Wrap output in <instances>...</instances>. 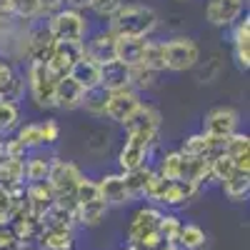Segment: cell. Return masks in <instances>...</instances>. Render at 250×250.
<instances>
[{
  "mask_svg": "<svg viewBox=\"0 0 250 250\" xmlns=\"http://www.w3.org/2000/svg\"><path fill=\"white\" fill-rule=\"evenodd\" d=\"M88 145H90V150H93V153H105V150H108V145H110V133H108V130H98Z\"/></svg>",
  "mask_w": 250,
  "mask_h": 250,
  "instance_id": "obj_38",
  "label": "cell"
},
{
  "mask_svg": "<svg viewBox=\"0 0 250 250\" xmlns=\"http://www.w3.org/2000/svg\"><path fill=\"white\" fill-rule=\"evenodd\" d=\"M40 245L45 250H73L75 248V235L73 228H50L45 225L40 230Z\"/></svg>",
  "mask_w": 250,
  "mask_h": 250,
  "instance_id": "obj_21",
  "label": "cell"
},
{
  "mask_svg": "<svg viewBox=\"0 0 250 250\" xmlns=\"http://www.w3.org/2000/svg\"><path fill=\"white\" fill-rule=\"evenodd\" d=\"M200 60V45L190 35H175L165 40V70L185 73L193 70Z\"/></svg>",
  "mask_w": 250,
  "mask_h": 250,
  "instance_id": "obj_4",
  "label": "cell"
},
{
  "mask_svg": "<svg viewBox=\"0 0 250 250\" xmlns=\"http://www.w3.org/2000/svg\"><path fill=\"white\" fill-rule=\"evenodd\" d=\"M83 55H85V53H83V43H70V40H55L53 48H50V53H48V58H45L43 62H45L48 73H50L55 80H60V78L70 75L73 65H75V62H78Z\"/></svg>",
  "mask_w": 250,
  "mask_h": 250,
  "instance_id": "obj_8",
  "label": "cell"
},
{
  "mask_svg": "<svg viewBox=\"0 0 250 250\" xmlns=\"http://www.w3.org/2000/svg\"><path fill=\"white\" fill-rule=\"evenodd\" d=\"M140 103H143V98L133 88H120V90L105 93V115L103 118H108L110 123L125 128V123L138 113Z\"/></svg>",
  "mask_w": 250,
  "mask_h": 250,
  "instance_id": "obj_7",
  "label": "cell"
},
{
  "mask_svg": "<svg viewBox=\"0 0 250 250\" xmlns=\"http://www.w3.org/2000/svg\"><path fill=\"white\" fill-rule=\"evenodd\" d=\"M155 148H158V143H150L148 138L125 133L123 148L118 153V168H120V173H133V170L143 168V165H148L150 163V153Z\"/></svg>",
  "mask_w": 250,
  "mask_h": 250,
  "instance_id": "obj_6",
  "label": "cell"
},
{
  "mask_svg": "<svg viewBox=\"0 0 250 250\" xmlns=\"http://www.w3.org/2000/svg\"><path fill=\"white\" fill-rule=\"evenodd\" d=\"M108 203L98 198V200H90V203H83V205H75V210H73V220H78L80 225H85V228H98L103 220H105L108 215Z\"/></svg>",
  "mask_w": 250,
  "mask_h": 250,
  "instance_id": "obj_20",
  "label": "cell"
},
{
  "mask_svg": "<svg viewBox=\"0 0 250 250\" xmlns=\"http://www.w3.org/2000/svg\"><path fill=\"white\" fill-rule=\"evenodd\" d=\"M48 170H50V155L33 150L25 155V180H30V185L35 183H45L48 180Z\"/></svg>",
  "mask_w": 250,
  "mask_h": 250,
  "instance_id": "obj_23",
  "label": "cell"
},
{
  "mask_svg": "<svg viewBox=\"0 0 250 250\" xmlns=\"http://www.w3.org/2000/svg\"><path fill=\"white\" fill-rule=\"evenodd\" d=\"M100 88L105 93L128 88V68H125L123 62H118V60L100 65Z\"/></svg>",
  "mask_w": 250,
  "mask_h": 250,
  "instance_id": "obj_22",
  "label": "cell"
},
{
  "mask_svg": "<svg viewBox=\"0 0 250 250\" xmlns=\"http://www.w3.org/2000/svg\"><path fill=\"white\" fill-rule=\"evenodd\" d=\"M205 240H208V235H205V230H203L198 223H183L175 243L183 250H200L205 245Z\"/></svg>",
  "mask_w": 250,
  "mask_h": 250,
  "instance_id": "obj_27",
  "label": "cell"
},
{
  "mask_svg": "<svg viewBox=\"0 0 250 250\" xmlns=\"http://www.w3.org/2000/svg\"><path fill=\"white\" fill-rule=\"evenodd\" d=\"M123 3L125 0H88V10L100 20H110L123 8Z\"/></svg>",
  "mask_w": 250,
  "mask_h": 250,
  "instance_id": "obj_35",
  "label": "cell"
},
{
  "mask_svg": "<svg viewBox=\"0 0 250 250\" xmlns=\"http://www.w3.org/2000/svg\"><path fill=\"white\" fill-rule=\"evenodd\" d=\"M70 78H73L85 93H88V90H95V88H100V65H98V62H93L90 58L83 55L75 65H73Z\"/></svg>",
  "mask_w": 250,
  "mask_h": 250,
  "instance_id": "obj_19",
  "label": "cell"
},
{
  "mask_svg": "<svg viewBox=\"0 0 250 250\" xmlns=\"http://www.w3.org/2000/svg\"><path fill=\"white\" fill-rule=\"evenodd\" d=\"M40 8H43V13L53 15V13H58L60 8H65V0H40Z\"/></svg>",
  "mask_w": 250,
  "mask_h": 250,
  "instance_id": "obj_39",
  "label": "cell"
},
{
  "mask_svg": "<svg viewBox=\"0 0 250 250\" xmlns=\"http://www.w3.org/2000/svg\"><path fill=\"white\" fill-rule=\"evenodd\" d=\"M98 190H100V198L108 203V208L133 203L128 183H125V173H105L98 180Z\"/></svg>",
  "mask_w": 250,
  "mask_h": 250,
  "instance_id": "obj_15",
  "label": "cell"
},
{
  "mask_svg": "<svg viewBox=\"0 0 250 250\" xmlns=\"http://www.w3.org/2000/svg\"><path fill=\"white\" fill-rule=\"evenodd\" d=\"M198 193H200V188L193 185V183H188V180L165 183V190H163V195H160L158 208H160V205H165V208H183V205L190 203Z\"/></svg>",
  "mask_w": 250,
  "mask_h": 250,
  "instance_id": "obj_16",
  "label": "cell"
},
{
  "mask_svg": "<svg viewBox=\"0 0 250 250\" xmlns=\"http://www.w3.org/2000/svg\"><path fill=\"white\" fill-rule=\"evenodd\" d=\"M163 210L153 203L140 205L128 223V245H135L138 250H158L163 245V238L158 233V220Z\"/></svg>",
  "mask_w": 250,
  "mask_h": 250,
  "instance_id": "obj_2",
  "label": "cell"
},
{
  "mask_svg": "<svg viewBox=\"0 0 250 250\" xmlns=\"http://www.w3.org/2000/svg\"><path fill=\"white\" fill-rule=\"evenodd\" d=\"M238 125H240V115L235 108L230 105H218L213 110H208L203 115V135L213 138V140H225L230 138L233 133H238Z\"/></svg>",
  "mask_w": 250,
  "mask_h": 250,
  "instance_id": "obj_9",
  "label": "cell"
},
{
  "mask_svg": "<svg viewBox=\"0 0 250 250\" xmlns=\"http://www.w3.org/2000/svg\"><path fill=\"white\" fill-rule=\"evenodd\" d=\"M15 140L23 145L28 153L43 148V138H40V120H30V123H20V128L15 130Z\"/></svg>",
  "mask_w": 250,
  "mask_h": 250,
  "instance_id": "obj_28",
  "label": "cell"
},
{
  "mask_svg": "<svg viewBox=\"0 0 250 250\" xmlns=\"http://www.w3.org/2000/svg\"><path fill=\"white\" fill-rule=\"evenodd\" d=\"M223 193L228 200H233V203H243L250 193V173H240L235 170L230 178H225L223 183Z\"/></svg>",
  "mask_w": 250,
  "mask_h": 250,
  "instance_id": "obj_25",
  "label": "cell"
},
{
  "mask_svg": "<svg viewBox=\"0 0 250 250\" xmlns=\"http://www.w3.org/2000/svg\"><path fill=\"white\" fill-rule=\"evenodd\" d=\"M158 83H160V73L153 70V68H145V65L128 68V88H133L135 93L153 90Z\"/></svg>",
  "mask_w": 250,
  "mask_h": 250,
  "instance_id": "obj_24",
  "label": "cell"
},
{
  "mask_svg": "<svg viewBox=\"0 0 250 250\" xmlns=\"http://www.w3.org/2000/svg\"><path fill=\"white\" fill-rule=\"evenodd\" d=\"M55 83L58 80L48 73L43 60H30V65H28V93H30V100L35 103V108H40V110L53 108Z\"/></svg>",
  "mask_w": 250,
  "mask_h": 250,
  "instance_id": "obj_5",
  "label": "cell"
},
{
  "mask_svg": "<svg viewBox=\"0 0 250 250\" xmlns=\"http://www.w3.org/2000/svg\"><path fill=\"white\" fill-rule=\"evenodd\" d=\"M160 110L153 105V103L143 100L138 113L125 123V133L128 135H140V138H148L150 143H160Z\"/></svg>",
  "mask_w": 250,
  "mask_h": 250,
  "instance_id": "obj_10",
  "label": "cell"
},
{
  "mask_svg": "<svg viewBox=\"0 0 250 250\" xmlns=\"http://www.w3.org/2000/svg\"><path fill=\"white\" fill-rule=\"evenodd\" d=\"M20 128V103L0 100V135H8Z\"/></svg>",
  "mask_w": 250,
  "mask_h": 250,
  "instance_id": "obj_30",
  "label": "cell"
},
{
  "mask_svg": "<svg viewBox=\"0 0 250 250\" xmlns=\"http://www.w3.org/2000/svg\"><path fill=\"white\" fill-rule=\"evenodd\" d=\"M158 250H183V248H180L178 243H163V245H160Z\"/></svg>",
  "mask_w": 250,
  "mask_h": 250,
  "instance_id": "obj_41",
  "label": "cell"
},
{
  "mask_svg": "<svg viewBox=\"0 0 250 250\" xmlns=\"http://www.w3.org/2000/svg\"><path fill=\"white\" fill-rule=\"evenodd\" d=\"M248 0H208L205 3V20L213 28H230L245 13Z\"/></svg>",
  "mask_w": 250,
  "mask_h": 250,
  "instance_id": "obj_11",
  "label": "cell"
},
{
  "mask_svg": "<svg viewBox=\"0 0 250 250\" xmlns=\"http://www.w3.org/2000/svg\"><path fill=\"white\" fill-rule=\"evenodd\" d=\"M193 70H195V78H198L200 85H210V83H215L223 73V60L218 55H210L208 60H198V65Z\"/></svg>",
  "mask_w": 250,
  "mask_h": 250,
  "instance_id": "obj_29",
  "label": "cell"
},
{
  "mask_svg": "<svg viewBox=\"0 0 250 250\" xmlns=\"http://www.w3.org/2000/svg\"><path fill=\"white\" fill-rule=\"evenodd\" d=\"M100 198V190H98V180L83 175L80 183L75 185V205H83V203H90V200H98Z\"/></svg>",
  "mask_w": 250,
  "mask_h": 250,
  "instance_id": "obj_34",
  "label": "cell"
},
{
  "mask_svg": "<svg viewBox=\"0 0 250 250\" xmlns=\"http://www.w3.org/2000/svg\"><path fill=\"white\" fill-rule=\"evenodd\" d=\"M40 138H43V148L48 145H55L60 140V123L55 118H48V120H40Z\"/></svg>",
  "mask_w": 250,
  "mask_h": 250,
  "instance_id": "obj_36",
  "label": "cell"
},
{
  "mask_svg": "<svg viewBox=\"0 0 250 250\" xmlns=\"http://www.w3.org/2000/svg\"><path fill=\"white\" fill-rule=\"evenodd\" d=\"M180 225H183V220L175 213H163L158 220V233H160L163 243H175L178 233H180Z\"/></svg>",
  "mask_w": 250,
  "mask_h": 250,
  "instance_id": "obj_32",
  "label": "cell"
},
{
  "mask_svg": "<svg viewBox=\"0 0 250 250\" xmlns=\"http://www.w3.org/2000/svg\"><path fill=\"white\" fill-rule=\"evenodd\" d=\"M108 30L115 38H150L158 30V13L148 3H123L108 20Z\"/></svg>",
  "mask_w": 250,
  "mask_h": 250,
  "instance_id": "obj_1",
  "label": "cell"
},
{
  "mask_svg": "<svg viewBox=\"0 0 250 250\" xmlns=\"http://www.w3.org/2000/svg\"><path fill=\"white\" fill-rule=\"evenodd\" d=\"M185 163H188V158H185L180 150H168V153H163V155L153 163V168H155V173H158L163 180L173 183V180H183V175H185Z\"/></svg>",
  "mask_w": 250,
  "mask_h": 250,
  "instance_id": "obj_17",
  "label": "cell"
},
{
  "mask_svg": "<svg viewBox=\"0 0 250 250\" xmlns=\"http://www.w3.org/2000/svg\"><path fill=\"white\" fill-rule=\"evenodd\" d=\"M45 28L53 40H70V43H83L85 35L90 33L88 18L73 8H60L58 13L48 15Z\"/></svg>",
  "mask_w": 250,
  "mask_h": 250,
  "instance_id": "obj_3",
  "label": "cell"
},
{
  "mask_svg": "<svg viewBox=\"0 0 250 250\" xmlns=\"http://www.w3.org/2000/svg\"><path fill=\"white\" fill-rule=\"evenodd\" d=\"M83 100H85V90H83L78 83L65 75L55 83V95H53V108L58 110H65V113H73V110H80Z\"/></svg>",
  "mask_w": 250,
  "mask_h": 250,
  "instance_id": "obj_14",
  "label": "cell"
},
{
  "mask_svg": "<svg viewBox=\"0 0 250 250\" xmlns=\"http://www.w3.org/2000/svg\"><path fill=\"white\" fill-rule=\"evenodd\" d=\"M143 65H145V68H153V70H158V73H165V40L145 38Z\"/></svg>",
  "mask_w": 250,
  "mask_h": 250,
  "instance_id": "obj_26",
  "label": "cell"
},
{
  "mask_svg": "<svg viewBox=\"0 0 250 250\" xmlns=\"http://www.w3.org/2000/svg\"><path fill=\"white\" fill-rule=\"evenodd\" d=\"M143 50H145V38H118L115 60L123 62L125 68L143 65Z\"/></svg>",
  "mask_w": 250,
  "mask_h": 250,
  "instance_id": "obj_18",
  "label": "cell"
},
{
  "mask_svg": "<svg viewBox=\"0 0 250 250\" xmlns=\"http://www.w3.org/2000/svg\"><path fill=\"white\" fill-rule=\"evenodd\" d=\"M80 110H85L93 118H103V115H105V90H103V88L88 90L85 93V100H83V105H80Z\"/></svg>",
  "mask_w": 250,
  "mask_h": 250,
  "instance_id": "obj_33",
  "label": "cell"
},
{
  "mask_svg": "<svg viewBox=\"0 0 250 250\" xmlns=\"http://www.w3.org/2000/svg\"><path fill=\"white\" fill-rule=\"evenodd\" d=\"M223 153L228 158H240V155H250V135L248 133H233L230 138L223 140Z\"/></svg>",
  "mask_w": 250,
  "mask_h": 250,
  "instance_id": "obj_31",
  "label": "cell"
},
{
  "mask_svg": "<svg viewBox=\"0 0 250 250\" xmlns=\"http://www.w3.org/2000/svg\"><path fill=\"white\" fill-rule=\"evenodd\" d=\"M230 30V45H233V60L240 70L250 68V15L240 18L235 25L228 28Z\"/></svg>",
  "mask_w": 250,
  "mask_h": 250,
  "instance_id": "obj_13",
  "label": "cell"
},
{
  "mask_svg": "<svg viewBox=\"0 0 250 250\" xmlns=\"http://www.w3.org/2000/svg\"><path fill=\"white\" fill-rule=\"evenodd\" d=\"M115 45H118V38L108 28H100V30H93L85 35V40H83V53L93 62H98V65H105V62L115 60Z\"/></svg>",
  "mask_w": 250,
  "mask_h": 250,
  "instance_id": "obj_12",
  "label": "cell"
},
{
  "mask_svg": "<svg viewBox=\"0 0 250 250\" xmlns=\"http://www.w3.org/2000/svg\"><path fill=\"white\" fill-rule=\"evenodd\" d=\"M20 250H33V248H20Z\"/></svg>",
  "mask_w": 250,
  "mask_h": 250,
  "instance_id": "obj_42",
  "label": "cell"
},
{
  "mask_svg": "<svg viewBox=\"0 0 250 250\" xmlns=\"http://www.w3.org/2000/svg\"><path fill=\"white\" fill-rule=\"evenodd\" d=\"M13 78H15V70H13V65L8 60H3L0 58V98H3V93L8 90V85L13 83Z\"/></svg>",
  "mask_w": 250,
  "mask_h": 250,
  "instance_id": "obj_37",
  "label": "cell"
},
{
  "mask_svg": "<svg viewBox=\"0 0 250 250\" xmlns=\"http://www.w3.org/2000/svg\"><path fill=\"white\" fill-rule=\"evenodd\" d=\"M65 8H73V10H85L88 8V0H65Z\"/></svg>",
  "mask_w": 250,
  "mask_h": 250,
  "instance_id": "obj_40",
  "label": "cell"
}]
</instances>
